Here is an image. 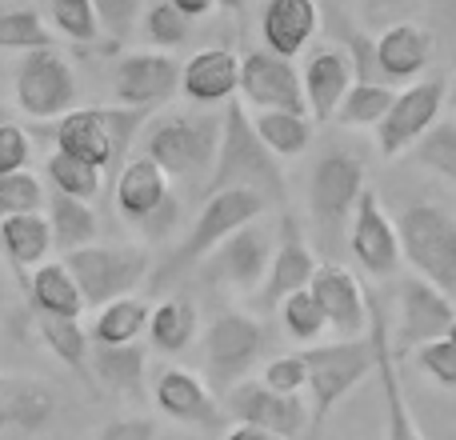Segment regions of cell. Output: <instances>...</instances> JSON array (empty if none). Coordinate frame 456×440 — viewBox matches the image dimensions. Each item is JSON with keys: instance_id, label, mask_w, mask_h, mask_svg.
I'll list each match as a JSON object with an SVG mask.
<instances>
[{"instance_id": "bcb514c9", "label": "cell", "mask_w": 456, "mask_h": 440, "mask_svg": "<svg viewBox=\"0 0 456 440\" xmlns=\"http://www.w3.org/2000/svg\"><path fill=\"white\" fill-rule=\"evenodd\" d=\"M28 160H32V141L20 125H0V176H12V173H28Z\"/></svg>"}, {"instance_id": "52a82bcc", "label": "cell", "mask_w": 456, "mask_h": 440, "mask_svg": "<svg viewBox=\"0 0 456 440\" xmlns=\"http://www.w3.org/2000/svg\"><path fill=\"white\" fill-rule=\"evenodd\" d=\"M144 117H149L144 109H120V104L117 109H72L69 117L56 120V149L88 160L104 173L128 149Z\"/></svg>"}, {"instance_id": "f546056e", "label": "cell", "mask_w": 456, "mask_h": 440, "mask_svg": "<svg viewBox=\"0 0 456 440\" xmlns=\"http://www.w3.org/2000/svg\"><path fill=\"white\" fill-rule=\"evenodd\" d=\"M197 329H200L197 305H192V300H184V297L160 300V305L152 308V316H149L152 348H157V353H168V356L184 353V348L197 340Z\"/></svg>"}, {"instance_id": "7c38bea8", "label": "cell", "mask_w": 456, "mask_h": 440, "mask_svg": "<svg viewBox=\"0 0 456 440\" xmlns=\"http://www.w3.org/2000/svg\"><path fill=\"white\" fill-rule=\"evenodd\" d=\"M396 313H401V324H396V361H401L409 348H420L428 340L449 337L452 321H456V305L449 292H441L436 284H428L425 276H404L401 289H396Z\"/></svg>"}, {"instance_id": "d4e9b609", "label": "cell", "mask_w": 456, "mask_h": 440, "mask_svg": "<svg viewBox=\"0 0 456 440\" xmlns=\"http://www.w3.org/2000/svg\"><path fill=\"white\" fill-rule=\"evenodd\" d=\"M321 29V4L316 0H268L260 12V37L265 48L284 61L305 53L308 40Z\"/></svg>"}, {"instance_id": "5bb4252c", "label": "cell", "mask_w": 456, "mask_h": 440, "mask_svg": "<svg viewBox=\"0 0 456 440\" xmlns=\"http://www.w3.org/2000/svg\"><path fill=\"white\" fill-rule=\"evenodd\" d=\"M236 96L256 112H305L308 117L305 80H300L297 64L268 53V48L240 56V93Z\"/></svg>"}, {"instance_id": "c3c4849f", "label": "cell", "mask_w": 456, "mask_h": 440, "mask_svg": "<svg viewBox=\"0 0 456 440\" xmlns=\"http://www.w3.org/2000/svg\"><path fill=\"white\" fill-rule=\"evenodd\" d=\"M96 440H157V425L149 417H120L109 420Z\"/></svg>"}, {"instance_id": "836d02e7", "label": "cell", "mask_w": 456, "mask_h": 440, "mask_svg": "<svg viewBox=\"0 0 456 440\" xmlns=\"http://www.w3.org/2000/svg\"><path fill=\"white\" fill-rule=\"evenodd\" d=\"M252 128L273 157H300L313 141V117L305 112H256Z\"/></svg>"}, {"instance_id": "6da1fadb", "label": "cell", "mask_w": 456, "mask_h": 440, "mask_svg": "<svg viewBox=\"0 0 456 440\" xmlns=\"http://www.w3.org/2000/svg\"><path fill=\"white\" fill-rule=\"evenodd\" d=\"M224 189H252L268 200V205H284V173L276 157L265 149V141L252 128V117L244 101L224 104V125H221V149H216V165L208 176L205 192H224Z\"/></svg>"}, {"instance_id": "8fae6325", "label": "cell", "mask_w": 456, "mask_h": 440, "mask_svg": "<svg viewBox=\"0 0 456 440\" xmlns=\"http://www.w3.org/2000/svg\"><path fill=\"white\" fill-rule=\"evenodd\" d=\"M444 101H449V77L444 72H433V77L409 85L404 93H396L388 117L377 125V149L380 157H401V152H412V144L436 125Z\"/></svg>"}, {"instance_id": "7a4b0ae2", "label": "cell", "mask_w": 456, "mask_h": 440, "mask_svg": "<svg viewBox=\"0 0 456 440\" xmlns=\"http://www.w3.org/2000/svg\"><path fill=\"white\" fill-rule=\"evenodd\" d=\"M221 112H168L144 128L141 157H149L165 176H189L200 181L213 173L216 149H221Z\"/></svg>"}, {"instance_id": "83f0119b", "label": "cell", "mask_w": 456, "mask_h": 440, "mask_svg": "<svg viewBox=\"0 0 456 440\" xmlns=\"http://www.w3.org/2000/svg\"><path fill=\"white\" fill-rule=\"evenodd\" d=\"M28 297L37 305V316H69V321H80V313L88 308L85 292H80V284L64 268V260H45L40 268H32Z\"/></svg>"}, {"instance_id": "30bf717a", "label": "cell", "mask_w": 456, "mask_h": 440, "mask_svg": "<svg viewBox=\"0 0 456 440\" xmlns=\"http://www.w3.org/2000/svg\"><path fill=\"white\" fill-rule=\"evenodd\" d=\"M364 197V160L348 149H332L316 160L308 181V213H313L321 236H337L353 220Z\"/></svg>"}, {"instance_id": "ab89813d", "label": "cell", "mask_w": 456, "mask_h": 440, "mask_svg": "<svg viewBox=\"0 0 456 440\" xmlns=\"http://www.w3.org/2000/svg\"><path fill=\"white\" fill-rule=\"evenodd\" d=\"M412 160L428 173H436L441 181L456 184V125H441L436 120L417 144H412Z\"/></svg>"}, {"instance_id": "74e56055", "label": "cell", "mask_w": 456, "mask_h": 440, "mask_svg": "<svg viewBox=\"0 0 456 440\" xmlns=\"http://www.w3.org/2000/svg\"><path fill=\"white\" fill-rule=\"evenodd\" d=\"M45 176L53 181V192L88 200V205H93L96 192H101V168L80 160V157H69V152H61V149L45 160Z\"/></svg>"}, {"instance_id": "11a10c76", "label": "cell", "mask_w": 456, "mask_h": 440, "mask_svg": "<svg viewBox=\"0 0 456 440\" xmlns=\"http://www.w3.org/2000/svg\"><path fill=\"white\" fill-rule=\"evenodd\" d=\"M449 340H456V321H452V329H449Z\"/></svg>"}, {"instance_id": "1f68e13d", "label": "cell", "mask_w": 456, "mask_h": 440, "mask_svg": "<svg viewBox=\"0 0 456 440\" xmlns=\"http://www.w3.org/2000/svg\"><path fill=\"white\" fill-rule=\"evenodd\" d=\"M48 224H53V240L61 252L72 249H85V244L96 240V213L88 200L77 197H64V192H53L48 197Z\"/></svg>"}, {"instance_id": "e0dca14e", "label": "cell", "mask_w": 456, "mask_h": 440, "mask_svg": "<svg viewBox=\"0 0 456 440\" xmlns=\"http://www.w3.org/2000/svg\"><path fill=\"white\" fill-rule=\"evenodd\" d=\"M181 69L168 53H133L117 64V104L120 109H157V104L173 101L181 93Z\"/></svg>"}, {"instance_id": "f5cc1de1", "label": "cell", "mask_w": 456, "mask_h": 440, "mask_svg": "<svg viewBox=\"0 0 456 440\" xmlns=\"http://www.w3.org/2000/svg\"><path fill=\"white\" fill-rule=\"evenodd\" d=\"M216 4H221V8H232V12H236V8H244V0H216Z\"/></svg>"}, {"instance_id": "8992f818", "label": "cell", "mask_w": 456, "mask_h": 440, "mask_svg": "<svg viewBox=\"0 0 456 440\" xmlns=\"http://www.w3.org/2000/svg\"><path fill=\"white\" fill-rule=\"evenodd\" d=\"M401 252L417 276L456 297V216L441 205H409L396 220Z\"/></svg>"}, {"instance_id": "9c48e42d", "label": "cell", "mask_w": 456, "mask_h": 440, "mask_svg": "<svg viewBox=\"0 0 456 440\" xmlns=\"http://www.w3.org/2000/svg\"><path fill=\"white\" fill-rule=\"evenodd\" d=\"M77 72L56 48L24 53L16 64V109L28 120H61L77 109Z\"/></svg>"}, {"instance_id": "b9f144b4", "label": "cell", "mask_w": 456, "mask_h": 440, "mask_svg": "<svg viewBox=\"0 0 456 440\" xmlns=\"http://www.w3.org/2000/svg\"><path fill=\"white\" fill-rule=\"evenodd\" d=\"M144 40L157 48H181L184 40H189V29L192 20L181 12L176 4H168V0H157V4L144 8Z\"/></svg>"}, {"instance_id": "d6a6232c", "label": "cell", "mask_w": 456, "mask_h": 440, "mask_svg": "<svg viewBox=\"0 0 456 440\" xmlns=\"http://www.w3.org/2000/svg\"><path fill=\"white\" fill-rule=\"evenodd\" d=\"M152 308L141 297H120L104 305L93 321V340L96 345H133L141 332H149Z\"/></svg>"}, {"instance_id": "7bdbcfd3", "label": "cell", "mask_w": 456, "mask_h": 440, "mask_svg": "<svg viewBox=\"0 0 456 440\" xmlns=\"http://www.w3.org/2000/svg\"><path fill=\"white\" fill-rule=\"evenodd\" d=\"M45 189L32 173L0 176V220L20 216V213H45Z\"/></svg>"}, {"instance_id": "484cf974", "label": "cell", "mask_w": 456, "mask_h": 440, "mask_svg": "<svg viewBox=\"0 0 456 440\" xmlns=\"http://www.w3.org/2000/svg\"><path fill=\"white\" fill-rule=\"evenodd\" d=\"M168 205H173V200H168V176H165V168H157L149 157H133L117 173V208L125 220L152 224L157 213H165Z\"/></svg>"}, {"instance_id": "db71d44e", "label": "cell", "mask_w": 456, "mask_h": 440, "mask_svg": "<svg viewBox=\"0 0 456 440\" xmlns=\"http://www.w3.org/2000/svg\"><path fill=\"white\" fill-rule=\"evenodd\" d=\"M449 93H452V104H456V72H452V80H449Z\"/></svg>"}, {"instance_id": "603a6c76", "label": "cell", "mask_w": 456, "mask_h": 440, "mask_svg": "<svg viewBox=\"0 0 456 440\" xmlns=\"http://www.w3.org/2000/svg\"><path fill=\"white\" fill-rule=\"evenodd\" d=\"M316 268H321V260L313 257L308 240L300 236V224L292 216H284L281 244H276V252H273V265H268V281H265V289H260V300H265V305H281L292 292H305L308 284H313Z\"/></svg>"}, {"instance_id": "f6af8a7d", "label": "cell", "mask_w": 456, "mask_h": 440, "mask_svg": "<svg viewBox=\"0 0 456 440\" xmlns=\"http://www.w3.org/2000/svg\"><path fill=\"white\" fill-rule=\"evenodd\" d=\"M417 361L436 385L456 388V340H449V337L428 340V345L417 348Z\"/></svg>"}, {"instance_id": "f1b7e54d", "label": "cell", "mask_w": 456, "mask_h": 440, "mask_svg": "<svg viewBox=\"0 0 456 440\" xmlns=\"http://www.w3.org/2000/svg\"><path fill=\"white\" fill-rule=\"evenodd\" d=\"M0 249L16 268H40L48 252L56 249L48 213H20L0 220Z\"/></svg>"}, {"instance_id": "5b68a950", "label": "cell", "mask_w": 456, "mask_h": 440, "mask_svg": "<svg viewBox=\"0 0 456 440\" xmlns=\"http://www.w3.org/2000/svg\"><path fill=\"white\" fill-rule=\"evenodd\" d=\"M308 364V409L313 425H324L332 409L361 385L369 372H377V345L369 337L356 340H332V345H308L300 348Z\"/></svg>"}, {"instance_id": "7402d4cb", "label": "cell", "mask_w": 456, "mask_h": 440, "mask_svg": "<svg viewBox=\"0 0 456 440\" xmlns=\"http://www.w3.org/2000/svg\"><path fill=\"white\" fill-rule=\"evenodd\" d=\"M300 80H305L308 117H313L316 125H324V120H337L340 101H345L348 88L356 85V64L345 48L329 45L308 56L305 69H300Z\"/></svg>"}, {"instance_id": "f907efd6", "label": "cell", "mask_w": 456, "mask_h": 440, "mask_svg": "<svg viewBox=\"0 0 456 440\" xmlns=\"http://www.w3.org/2000/svg\"><path fill=\"white\" fill-rule=\"evenodd\" d=\"M221 440H284V436H276V433H265V428H252V425H232Z\"/></svg>"}, {"instance_id": "816d5d0a", "label": "cell", "mask_w": 456, "mask_h": 440, "mask_svg": "<svg viewBox=\"0 0 456 440\" xmlns=\"http://www.w3.org/2000/svg\"><path fill=\"white\" fill-rule=\"evenodd\" d=\"M168 4H176L184 16H189V20H197V16H205L208 8L216 4V0H168Z\"/></svg>"}, {"instance_id": "e575fe53", "label": "cell", "mask_w": 456, "mask_h": 440, "mask_svg": "<svg viewBox=\"0 0 456 440\" xmlns=\"http://www.w3.org/2000/svg\"><path fill=\"white\" fill-rule=\"evenodd\" d=\"M37 329L56 361L69 364L80 377H93V372H88V348H93V340L80 329V321H69V316H37Z\"/></svg>"}, {"instance_id": "cb8c5ba5", "label": "cell", "mask_w": 456, "mask_h": 440, "mask_svg": "<svg viewBox=\"0 0 456 440\" xmlns=\"http://www.w3.org/2000/svg\"><path fill=\"white\" fill-rule=\"evenodd\" d=\"M181 93L192 104H228L240 93V61L228 48H200L181 69Z\"/></svg>"}, {"instance_id": "8d00e7d4", "label": "cell", "mask_w": 456, "mask_h": 440, "mask_svg": "<svg viewBox=\"0 0 456 440\" xmlns=\"http://www.w3.org/2000/svg\"><path fill=\"white\" fill-rule=\"evenodd\" d=\"M0 48H12V53L56 48V32L37 8H8L0 12Z\"/></svg>"}, {"instance_id": "d590c367", "label": "cell", "mask_w": 456, "mask_h": 440, "mask_svg": "<svg viewBox=\"0 0 456 440\" xmlns=\"http://www.w3.org/2000/svg\"><path fill=\"white\" fill-rule=\"evenodd\" d=\"M393 101H396V93L388 85H380V80H356L348 88V96L340 101L337 120L345 128H377L388 117Z\"/></svg>"}, {"instance_id": "7dc6e473", "label": "cell", "mask_w": 456, "mask_h": 440, "mask_svg": "<svg viewBox=\"0 0 456 440\" xmlns=\"http://www.w3.org/2000/svg\"><path fill=\"white\" fill-rule=\"evenodd\" d=\"M101 24L112 32V40H125L133 32L136 16H141V0H93Z\"/></svg>"}, {"instance_id": "4fadbf2b", "label": "cell", "mask_w": 456, "mask_h": 440, "mask_svg": "<svg viewBox=\"0 0 456 440\" xmlns=\"http://www.w3.org/2000/svg\"><path fill=\"white\" fill-rule=\"evenodd\" d=\"M221 404L236 425L265 428V433H276L284 440L300 436L308 425H313V409H308L300 396L273 393L265 380H240V385H232L221 396Z\"/></svg>"}, {"instance_id": "3957f363", "label": "cell", "mask_w": 456, "mask_h": 440, "mask_svg": "<svg viewBox=\"0 0 456 440\" xmlns=\"http://www.w3.org/2000/svg\"><path fill=\"white\" fill-rule=\"evenodd\" d=\"M265 208H268V200L260 197V192H252V189H224V192L205 197L189 240L168 257V265L160 268V276H152V281L168 284V281H176V276H184L189 268L205 265V260L213 257V252L221 249L232 232H240L244 224H256V216L265 213Z\"/></svg>"}, {"instance_id": "ee69618b", "label": "cell", "mask_w": 456, "mask_h": 440, "mask_svg": "<svg viewBox=\"0 0 456 440\" xmlns=\"http://www.w3.org/2000/svg\"><path fill=\"white\" fill-rule=\"evenodd\" d=\"M260 380H265L273 393L300 396L308 388V364H305V356H300V353H284V356H276V361L265 364Z\"/></svg>"}, {"instance_id": "60d3db41", "label": "cell", "mask_w": 456, "mask_h": 440, "mask_svg": "<svg viewBox=\"0 0 456 440\" xmlns=\"http://www.w3.org/2000/svg\"><path fill=\"white\" fill-rule=\"evenodd\" d=\"M281 321H284V332L292 340H305V345H316L329 332V321H324L321 305H316V297L308 289L281 300Z\"/></svg>"}, {"instance_id": "ba28073f", "label": "cell", "mask_w": 456, "mask_h": 440, "mask_svg": "<svg viewBox=\"0 0 456 440\" xmlns=\"http://www.w3.org/2000/svg\"><path fill=\"white\" fill-rule=\"evenodd\" d=\"M265 353V324L248 313H221L205 329V380L216 396L248 380L252 364Z\"/></svg>"}, {"instance_id": "9a60e30c", "label": "cell", "mask_w": 456, "mask_h": 440, "mask_svg": "<svg viewBox=\"0 0 456 440\" xmlns=\"http://www.w3.org/2000/svg\"><path fill=\"white\" fill-rule=\"evenodd\" d=\"M273 236L268 228L260 224H244L240 232H232L213 257L205 260V273L208 281H221L236 292H252V289H265L268 281V265H273Z\"/></svg>"}, {"instance_id": "ffe728a7", "label": "cell", "mask_w": 456, "mask_h": 440, "mask_svg": "<svg viewBox=\"0 0 456 440\" xmlns=\"http://www.w3.org/2000/svg\"><path fill=\"white\" fill-rule=\"evenodd\" d=\"M157 409L189 428H221L228 417L208 380L189 369H176V364L157 372Z\"/></svg>"}, {"instance_id": "d6986e66", "label": "cell", "mask_w": 456, "mask_h": 440, "mask_svg": "<svg viewBox=\"0 0 456 440\" xmlns=\"http://www.w3.org/2000/svg\"><path fill=\"white\" fill-rule=\"evenodd\" d=\"M308 292L316 297L324 321H329V329L337 332L340 340L369 337V316H372L369 297H364L361 281H356L345 265H321L313 284H308Z\"/></svg>"}, {"instance_id": "4dcf8cb0", "label": "cell", "mask_w": 456, "mask_h": 440, "mask_svg": "<svg viewBox=\"0 0 456 440\" xmlns=\"http://www.w3.org/2000/svg\"><path fill=\"white\" fill-rule=\"evenodd\" d=\"M149 353L141 345H96L93 348V377L117 393H141Z\"/></svg>"}, {"instance_id": "4316f807", "label": "cell", "mask_w": 456, "mask_h": 440, "mask_svg": "<svg viewBox=\"0 0 456 440\" xmlns=\"http://www.w3.org/2000/svg\"><path fill=\"white\" fill-rule=\"evenodd\" d=\"M433 61V32L412 20L388 24L377 37V77L385 80H417Z\"/></svg>"}, {"instance_id": "2e32d148", "label": "cell", "mask_w": 456, "mask_h": 440, "mask_svg": "<svg viewBox=\"0 0 456 440\" xmlns=\"http://www.w3.org/2000/svg\"><path fill=\"white\" fill-rule=\"evenodd\" d=\"M348 249H353V260L364 268L369 276H396L404 252H401V236H396V224L388 220L385 205H380L377 192L364 189L361 205L353 213V224H348Z\"/></svg>"}, {"instance_id": "277c9868", "label": "cell", "mask_w": 456, "mask_h": 440, "mask_svg": "<svg viewBox=\"0 0 456 440\" xmlns=\"http://www.w3.org/2000/svg\"><path fill=\"white\" fill-rule=\"evenodd\" d=\"M64 268L80 284L88 308H104L120 297H133L149 281V249L141 244H85V249L64 252Z\"/></svg>"}, {"instance_id": "681fc988", "label": "cell", "mask_w": 456, "mask_h": 440, "mask_svg": "<svg viewBox=\"0 0 456 440\" xmlns=\"http://www.w3.org/2000/svg\"><path fill=\"white\" fill-rule=\"evenodd\" d=\"M412 0H361V12H364V20H385V16H396L401 8H409Z\"/></svg>"}, {"instance_id": "ac0fdd59", "label": "cell", "mask_w": 456, "mask_h": 440, "mask_svg": "<svg viewBox=\"0 0 456 440\" xmlns=\"http://www.w3.org/2000/svg\"><path fill=\"white\" fill-rule=\"evenodd\" d=\"M56 388L40 377L0 372V440H28L56 417Z\"/></svg>"}, {"instance_id": "44dd1931", "label": "cell", "mask_w": 456, "mask_h": 440, "mask_svg": "<svg viewBox=\"0 0 456 440\" xmlns=\"http://www.w3.org/2000/svg\"><path fill=\"white\" fill-rule=\"evenodd\" d=\"M369 308H372L369 332H372V345H377V380H380V401H385V440H425L409 401H404V385H401V372H396V348H393V337H388L385 313L377 308L372 297H369Z\"/></svg>"}, {"instance_id": "f35d334b", "label": "cell", "mask_w": 456, "mask_h": 440, "mask_svg": "<svg viewBox=\"0 0 456 440\" xmlns=\"http://www.w3.org/2000/svg\"><path fill=\"white\" fill-rule=\"evenodd\" d=\"M48 20H53L56 37L72 40V45H96L104 29L93 0H53L48 4Z\"/></svg>"}]
</instances>
